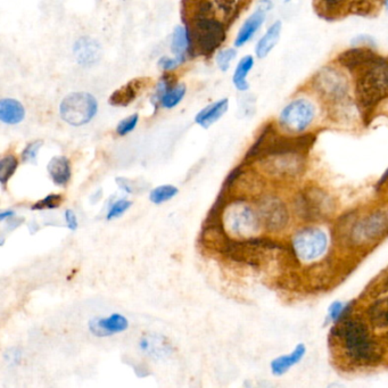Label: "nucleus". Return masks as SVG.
I'll list each match as a JSON object with an SVG mask.
<instances>
[{
	"label": "nucleus",
	"mask_w": 388,
	"mask_h": 388,
	"mask_svg": "<svg viewBox=\"0 0 388 388\" xmlns=\"http://www.w3.org/2000/svg\"><path fill=\"white\" fill-rule=\"evenodd\" d=\"M97 111V99L89 92H72L60 105L62 120L72 127L87 125L95 118Z\"/></svg>",
	"instance_id": "1"
},
{
	"label": "nucleus",
	"mask_w": 388,
	"mask_h": 388,
	"mask_svg": "<svg viewBox=\"0 0 388 388\" xmlns=\"http://www.w3.org/2000/svg\"><path fill=\"white\" fill-rule=\"evenodd\" d=\"M359 101L365 106L376 104L388 95V63L376 61L358 82Z\"/></svg>",
	"instance_id": "2"
},
{
	"label": "nucleus",
	"mask_w": 388,
	"mask_h": 388,
	"mask_svg": "<svg viewBox=\"0 0 388 388\" xmlns=\"http://www.w3.org/2000/svg\"><path fill=\"white\" fill-rule=\"evenodd\" d=\"M341 336L350 355L358 360H369L375 354L374 343L367 328L359 321H348L341 327Z\"/></svg>",
	"instance_id": "3"
},
{
	"label": "nucleus",
	"mask_w": 388,
	"mask_h": 388,
	"mask_svg": "<svg viewBox=\"0 0 388 388\" xmlns=\"http://www.w3.org/2000/svg\"><path fill=\"white\" fill-rule=\"evenodd\" d=\"M295 253L302 261L317 260L326 252L328 238L322 230L307 228L297 233L293 240Z\"/></svg>",
	"instance_id": "4"
},
{
	"label": "nucleus",
	"mask_w": 388,
	"mask_h": 388,
	"mask_svg": "<svg viewBox=\"0 0 388 388\" xmlns=\"http://www.w3.org/2000/svg\"><path fill=\"white\" fill-rule=\"evenodd\" d=\"M194 39L203 54H211L222 44L226 32L222 24L211 18H198L194 24Z\"/></svg>",
	"instance_id": "5"
},
{
	"label": "nucleus",
	"mask_w": 388,
	"mask_h": 388,
	"mask_svg": "<svg viewBox=\"0 0 388 388\" xmlns=\"http://www.w3.org/2000/svg\"><path fill=\"white\" fill-rule=\"evenodd\" d=\"M315 108L307 99L292 101L283 109L281 115V125L292 132L304 131L313 121Z\"/></svg>",
	"instance_id": "6"
},
{
	"label": "nucleus",
	"mask_w": 388,
	"mask_h": 388,
	"mask_svg": "<svg viewBox=\"0 0 388 388\" xmlns=\"http://www.w3.org/2000/svg\"><path fill=\"white\" fill-rule=\"evenodd\" d=\"M230 230L240 236H250L255 233L259 227V220L253 209L246 205H233L228 213Z\"/></svg>",
	"instance_id": "7"
},
{
	"label": "nucleus",
	"mask_w": 388,
	"mask_h": 388,
	"mask_svg": "<svg viewBox=\"0 0 388 388\" xmlns=\"http://www.w3.org/2000/svg\"><path fill=\"white\" fill-rule=\"evenodd\" d=\"M186 86L183 83L173 85L172 78L166 75L157 83L155 95L152 99L153 104L155 105L156 107L161 105L166 109H171L183 101L186 95Z\"/></svg>",
	"instance_id": "8"
},
{
	"label": "nucleus",
	"mask_w": 388,
	"mask_h": 388,
	"mask_svg": "<svg viewBox=\"0 0 388 388\" xmlns=\"http://www.w3.org/2000/svg\"><path fill=\"white\" fill-rule=\"evenodd\" d=\"M271 8H272V3L270 0H261L257 10L244 22L243 25L240 27L236 40H235L236 47H242L254 37V34H257L259 29L262 27V24L264 23L268 10H270Z\"/></svg>",
	"instance_id": "9"
},
{
	"label": "nucleus",
	"mask_w": 388,
	"mask_h": 388,
	"mask_svg": "<svg viewBox=\"0 0 388 388\" xmlns=\"http://www.w3.org/2000/svg\"><path fill=\"white\" fill-rule=\"evenodd\" d=\"M89 331L96 337H108L120 334L129 328V321L122 314L113 313L109 317H96L89 321Z\"/></svg>",
	"instance_id": "10"
},
{
	"label": "nucleus",
	"mask_w": 388,
	"mask_h": 388,
	"mask_svg": "<svg viewBox=\"0 0 388 388\" xmlns=\"http://www.w3.org/2000/svg\"><path fill=\"white\" fill-rule=\"evenodd\" d=\"M75 60L81 66H92L101 57V46L90 37L79 38L73 47Z\"/></svg>",
	"instance_id": "11"
},
{
	"label": "nucleus",
	"mask_w": 388,
	"mask_h": 388,
	"mask_svg": "<svg viewBox=\"0 0 388 388\" xmlns=\"http://www.w3.org/2000/svg\"><path fill=\"white\" fill-rule=\"evenodd\" d=\"M228 108H229V101L227 98L214 101L203 108L202 111L196 115L195 122L202 128L209 129L226 114Z\"/></svg>",
	"instance_id": "12"
},
{
	"label": "nucleus",
	"mask_w": 388,
	"mask_h": 388,
	"mask_svg": "<svg viewBox=\"0 0 388 388\" xmlns=\"http://www.w3.org/2000/svg\"><path fill=\"white\" fill-rule=\"evenodd\" d=\"M47 171L56 186L65 187L71 180V164L65 156H55L49 161Z\"/></svg>",
	"instance_id": "13"
},
{
	"label": "nucleus",
	"mask_w": 388,
	"mask_h": 388,
	"mask_svg": "<svg viewBox=\"0 0 388 388\" xmlns=\"http://www.w3.org/2000/svg\"><path fill=\"white\" fill-rule=\"evenodd\" d=\"M25 118V108L14 98H3L0 101V120L10 125H18Z\"/></svg>",
	"instance_id": "14"
},
{
	"label": "nucleus",
	"mask_w": 388,
	"mask_h": 388,
	"mask_svg": "<svg viewBox=\"0 0 388 388\" xmlns=\"http://www.w3.org/2000/svg\"><path fill=\"white\" fill-rule=\"evenodd\" d=\"M305 352H307L305 346L300 344L294 348V351L292 352L291 354L283 355V357L274 359L272 363H271L272 374L276 376L284 375L292 367L297 365L303 359Z\"/></svg>",
	"instance_id": "15"
},
{
	"label": "nucleus",
	"mask_w": 388,
	"mask_h": 388,
	"mask_svg": "<svg viewBox=\"0 0 388 388\" xmlns=\"http://www.w3.org/2000/svg\"><path fill=\"white\" fill-rule=\"evenodd\" d=\"M142 89V82L140 80L129 82L121 88L115 90L108 99V103L113 106H128L135 101L138 92Z\"/></svg>",
	"instance_id": "16"
},
{
	"label": "nucleus",
	"mask_w": 388,
	"mask_h": 388,
	"mask_svg": "<svg viewBox=\"0 0 388 388\" xmlns=\"http://www.w3.org/2000/svg\"><path fill=\"white\" fill-rule=\"evenodd\" d=\"M281 22L277 21L268 29L267 32L264 34L263 37L261 38L257 44V57L264 58L274 49V46L277 44L281 37Z\"/></svg>",
	"instance_id": "17"
},
{
	"label": "nucleus",
	"mask_w": 388,
	"mask_h": 388,
	"mask_svg": "<svg viewBox=\"0 0 388 388\" xmlns=\"http://www.w3.org/2000/svg\"><path fill=\"white\" fill-rule=\"evenodd\" d=\"M190 32L183 25H178L173 31L172 40H171V51L176 55L174 57L179 58L180 61H185L187 51L190 49Z\"/></svg>",
	"instance_id": "18"
},
{
	"label": "nucleus",
	"mask_w": 388,
	"mask_h": 388,
	"mask_svg": "<svg viewBox=\"0 0 388 388\" xmlns=\"http://www.w3.org/2000/svg\"><path fill=\"white\" fill-rule=\"evenodd\" d=\"M341 61L348 68H354L362 66V65L369 66L372 63H375L377 60L372 51H365L361 48V49H354V51H350L345 53L344 55H341Z\"/></svg>",
	"instance_id": "19"
},
{
	"label": "nucleus",
	"mask_w": 388,
	"mask_h": 388,
	"mask_svg": "<svg viewBox=\"0 0 388 388\" xmlns=\"http://www.w3.org/2000/svg\"><path fill=\"white\" fill-rule=\"evenodd\" d=\"M253 65L254 60L252 56H245V57L240 60V63L237 65L233 81V85L240 92H246L247 89L250 88L246 78L248 72L253 68Z\"/></svg>",
	"instance_id": "20"
},
{
	"label": "nucleus",
	"mask_w": 388,
	"mask_h": 388,
	"mask_svg": "<svg viewBox=\"0 0 388 388\" xmlns=\"http://www.w3.org/2000/svg\"><path fill=\"white\" fill-rule=\"evenodd\" d=\"M18 166V159L13 154L3 156L0 161V183L1 186H6Z\"/></svg>",
	"instance_id": "21"
},
{
	"label": "nucleus",
	"mask_w": 388,
	"mask_h": 388,
	"mask_svg": "<svg viewBox=\"0 0 388 388\" xmlns=\"http://www.w3.org/2000/svg\"><path fill=\"white\" fill-rule=\"evenodd\" d=\"M179 193V190L172 185H163V186L156 187L149 194V199L153 204L159 205L163 203L169 202L170 199L176 197Z\"/></svg>",
	"instance_id": "22"
},
{
	"label": "nucleus",
	"mask_w": 388,
	"mask_h": 388,
	"mask_svg": "<svg viewBox=\"0 0 388 388\" xmlns=\"http://www.w3.org/2000/svg\"><path fill=\"white\" fill-rule=\"evenodd\" d=\"M372 321L376 326L386 327L388 326V298L380 300L370 310Z\"/></svg>",
	"instance_id": "23"
},
{
	"label": "nucleus",
	"mask_w": 388,
	"mask_h": 388,
	"mask_svg": "<svg viewBox=\"0 0 388 388\" xmlns=\"http://www.w3.org/2000/svg\"><path fill=\"white\" fill-rule=\"evenodd\" d=\"M140 348L144 353L152 355V357H157V354L164 355L168 350L163 341H157L154 336H147L142 338L140 341Z\"/></svg>",
	"instance_id": "24"
},
{
	"label": "nucleus",
	"mask_w": 388,
	"mask_h": 388,
	"mask_svg": "<svg viewBox=\"0 0 388 388\" xmlns=\"http://www.w3.org/2000/svg\"><path fill=\"white\" fill-rule=\"evenodd\" d=\"M63 202V196L60 194H51V195L46 196L44 198L38 201L36 204L31 206L32 209H58Z\"/></svg>",
	"instance_id": "25"
},
{
	"label": "nucleus",
	"mask_w": 388,
	"mask_h": 388,
	"mask_svg": "<svg viewBox=\"0 0 388 388\" xmlns=\"http://www.w3.org/2000/svg\"><path fill=\"white\" fill-rule=\"evenodd\" d=\"M42 145H44L42 140H34V142H29V144L25 146V148L23 149L22 155H21L22 162L36 163L38 154H39V151H40Z\"/></svg>",
	"instance_id": "26"
},
{
	"label": "nucleus",
	"mask_w": 388,
	"mask_h": 388,
	"mask_svg": "<svg viewBox=\"0 0 388 388\" xmlns=\"http://www.w3.org/2000/svg\"><path fill=\"white\" fill-rule=\"evenodd\" d=\"M236 55L237 51L235 48H228V49L219 51V54L216 56V63H218L220 70L222 72L228 71V68H230V64L236 57Z\"/></svg>",
	"instance_id": "27"
},
{
	"label": "nucleus",
	"mask_w": 388,
	"mask_h": 388,
	"mask_svg": "<svg viewBox=\"0 0 388 388\" xmlns=\"http://www.w3.org/2000/svg\"><path fill=\"white\" fill-rule=\"evenodd\" d=\"M131 201L128 199H118L116 202L113 203L111 205V209L108 211L106 220H114L122 214H125L130 207H131Z\"/></svg>",
	"instance_id": "28"
},
{
	"label": "nucleus",
	"mask_w": 388,
	"mask_h": 388,
	"mask_svg": "<svg viewBox=\"0 0 388 388\" xmlns=\"http://www.w3.org/2000/svg\"><path fill=\"white\" fill-rule=\"evenodd\" d=\"M139 115L132 114L129 116V118H125L122 120L120 123H118V127H116V133L118 135H127L130 132L135 130V127L138 125Z\"/></svg>",
	"instance_id": "29"
},
{
	"label": "nucleus",
	"mask_w": 388,
	"mask_h": 388,
	"mask_svg": "<svg viewBox=\"0 0 388 388\" xmlns=\"http://www.w3.org/2000/svg\"><path fill=\"white\" fill-rule=\"evenodd\" d=\"M115 181L122 190H125V193L135 194L140 192V187L137 181H132L127 178H116Z\"/></svg>",
	"instance_id": "30"
},
{
	"label": "nucleus",
	"mask_w": 388,
	"mask_h": 388,
	"mask_svg": "<svg viewBox=\"0 0 388 388\" xmlns=\"http://www.w3.org/2000/svg\"><path fill=\"white\" fill-rule=\"evenodd\" d=\"M181 63H183V62L180 61L179 58L163 56V57L159 58L157 65H159V68H161L162 71L168 72L172 71L174 68H178Z\"/></svg>",
	"instance_id": "31"
},
{
	"label": "nucleus",
	"mask_w": 388,
	"mask_h": 388,
	"mask_svg": "<svg viewBox=\"0 0 388 388\" xmlns=\"http://www.w3.org/2000/svg\"><path fill=\"white\" fill-rule=\"evenodd\" d=\"M345 311V304L341 302H335L329 307V318L331 321H336L341 318V314Z\"/></svg>",
	"instance_id": "32"
},
{
	"label": "nucleus",
	"mask_w": 388,
	"mask_h": 388,
	"mask_svg": "<svg viewBox=\"0 0 388 388\" xmlns=\"http://www.w3.org/2000/svg\"><path fill=\"white\" fill-rule=\"evenodd\" d=\"M65 221H66L68 229L72 230V231H75V230L78 229V219H77V216H75V213L72 209H66L65 211Z\"/></svg>",
	"instance_id": "33"
},
{
	"label": "nucleus",
	"mask_w": 388,
	"mask_h": 388,
	"mask_svg": "<svg viewBox=\"0 0 388 388\" xmlns=\"http://www.w3.org/2000/svg\"><path fill=\"white\" fill-rule=\"evenodd\" d=\"M15 216V212L13 209H7V211H3V212L0 213V221L3 222L6 219H12Z\"/></svg>",
	"instance_id": "34"
},
{
	"label": "nucleus",
	"mask_w": 388,
	"mask_h": 388,
	"mask_svg": "<svg viewBox=\"0 0 388 388\" xmlns=\"http://www.w3.org/2000/svg\"><path fill=\"white\" fill-rule=\"evenodd\" d=\"M324 1L331 7H336L338 6V5H341L344 0H324Z\"/></svg>",
	"instance_id": "35"
},
{
	"label": "nucleus",
	"mask_w": 388,
	"mask_h": 388,
	"mask_svg": "<svg viewBox=\"0 0 388 388\" xmlns=\"http://www.w3.org/2000/svg\"><path fill=\"white\" fill-rule=\"evenodd\" d=\"M386 8H387L388 12V0H386Z\"/></svg>",
	"instance_id": "36"
}]
</instances>
